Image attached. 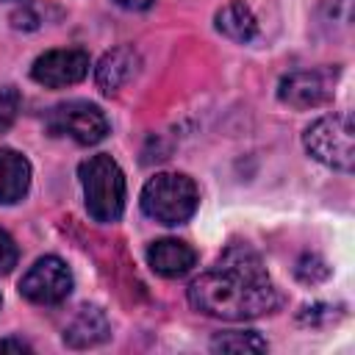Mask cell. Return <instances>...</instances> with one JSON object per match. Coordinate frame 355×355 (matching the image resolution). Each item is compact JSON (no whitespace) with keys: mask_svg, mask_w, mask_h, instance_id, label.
Masks as SVG:
<instances>
[{"mask_svg":"<svg viewBox=\"0 0 355 355\" xmlns=\"http://www.w3.org/2000/svg\"><path fill=\"white\" fill-rule=\"evenodd\" d=\"M189 302L205 316L244 322L277 308L280 297L263 261L250 247H230L189 283Z\"/></svg>","mask_w":355,"mask_h":355,"instance_id":"obj_1","label":"cell"},{"mask_svg":"<svg viewBox=\"0 0 355 355\" xmlns=\"http://www.w3.org/2000/svg\"><path fill=\"white\" fill-rule=\"evenodd\" d=\"M83 186V202L94 222H116L125 211V175L119 164L100 153L80 164L78 169Z\"/></svg>","mask_w":355,"mask_h":355,"instance_id":"obj_2","label":"cell"},{"mask_svg":"<svg viewBox=\"0 0 355 355\" xmlns=\"http://www.w3.org/2000/svg\"><path fill=\"white\" fill-rule=\"evenodd\" d=\"M200 191L183 172H158L141 189V211L158 225H183L194 216Z\"/></svg>","mask_w":355,"mask_h":355,"instance_id":"obj_3","label":"cell"},{"mask_svg":"<svg viewBox=\"0 0 355 355\" xmlns=\"http://www.w3.org/2000/svg\"><path fill=\"white\" fill-rule=\"evenodd\" d=\"M305 150L324 166L338 172H352L355 164V139L349 114H327L311 122L302 133Z\"/></svg>","mask_w":355,"mask_h":355,"instance_id":"obj_4","label":"cell"},{"mask_svg":"<svg viewBox=\"0 0 355 355\" xmlns=\"http://www.w3.org/2000/svg\"><path fill=\"white\" fill-rule=\"evenodd\" d=\"M47 128L55 136H69L78 144H97L108 136V119L100 105L86 100H69L47 114Z\"/></svg>","mask_w":355,"mask_h":355,"instance_id":"obj_5","label":"cell"},{"mask_svg":"<svg viewBox=\"0 0 355 355\" xmlns=\"http://www.w3.org/2000/svg\"><path fill=\"white\" fill-rule=\"evenodd\" d=\"M69 291H72V272L55 255L39 258L19 280V294L36 305H58L69 297Z\"/></svg>","mask_w":355,"mask_h":355,"instance_id":"obj_6","label":"cell"},{"mask_svg":"<svg viewBox=\"0 0 355 355\" xmlns=\"http://www.w3.org/2000/svg\"><path fill=\"white\" fill-rule=\"evenodd\" d=\"M86 75H89V53L78 47L47 50L31 67V78L47 89H64L80 83Z\"/></svg>","mask_w":355,"mask_h":355,"instance_id":"obj_7","label":"cell"},{"mask_svg":"<svg viewBox=\"0 0 355 355\" xmlns=\"http://www.w3.org/2000/svg\"><path fill=\"white\" fill-rule=\"evenodd\" d=\"M336 72L330 69H300L280 80L277 97L291 108H316L333 97Z\"/></svg>","mask_w":355,"mask_h":355,"instance_id":"obj_8","label":"cell"},{"mask_svg":"<svg viewBox=\"0 0 355 355\" xmlns=\"http://www.w3.org/2000/svg\"><path fill=\"white\" fill-rule=\"evenodd\" d=\"M147 263L161 277H180L197 263V252L180 239H161L147 247Z\"/></svg>","mask_w":355,"mask_h":355,"instance_id":"obj_9","label":"cell"},{"mask_svg":"<svg viewBox=\"0 0 355 355\" xmlns=\"http://www.w3.org/2000/svg\"><path fill=\"white\" fill-rule=\"evenodd\" d=\"M139 64H141V58H139V53H136L133 47H125V44H122V47H114V50H108V53L97 61L94 80H97V86H100L105 94H111V92L122 89V86L136 75Z\"/></svg>","mask_w":355,"mask_h":355,"instance_id":"obj_10","label":"cell"},{"mask_svg":"<svg viewBox=\"0 0 355 355\" xmlns=\"http://www.w3.org/2000/svg\"><path fill=\"white\" fill-rule=\"evenodd\" d=\"M108 333H111V324H108L105 313L100 308H94V305H86L67 324L64 344L72 347V349H86V347H94V344L105 341Z\"/></svg>","mask_w":355,"mask_h":355,"instance_id":"obj_11","label":"cell"},{"mask_svg":"<svg viewBox=\"0 0 355 355\" xmlns=\"http://www.w3.org/2000/svg\"><path fill=\"white\" fill-rule=\"evenodd\" d=\"M31 186V164L22 153L11 147H0V202L14 205L28 194Z\"/></svg>","mask_w":355,"mask_h":355,"instance_id":"obj_12","label":"cell"},{"mask_svg":"<svg viewBox=\"0 0 355 355\" xmlns=\"http://www.w3.org/2000/svg\"><path fill=\"white\" fill-rule=\"evenodd\" d=\"M216 31L233 42H250L255 39L258 33V22H255V14L250 11V6L244 0H230L225 3L219 11H216Z\"/></svg>","mask_w":355,"mask_h":355,"instance_id":"obj_13","label":"cell"},{"mask_svg":"<svg viewBox=\"0 0 355 355\" xmlns=\"http://www.w3.org/2000/svg\"><path fill=\"white\" fill-rule=\"evenodd\" d=\"M214 352H266V341L255 330H230L219 333L211 341Z\"/></svg>","mask_w":355,"mask_h":355,"instance_id":"obj_14","label":"cell"},{"mask_svg":"<svg viewBox=\"0 0 355 355\" xmlns=\"http://www.w3.org/2000/svg\"><path fill=\"white\" fill-rule=\"evenodd\" d=\"M19 105H22L19 92L14 86H3L0 89V133H6L14 125V119L19 114Z\"/></svg>","mask_w":355,"mask_h":355,"instance_id":"obj_15","label":"cell"},{"mask_svg":"<svg viewBox=\"0 0 355 355\" xmlns=\"http://www.w3.org/2000/svg\"><path fill=\"white\" fill-rule=\"evenodd\" d=\"M327 275H330V269L319 255H302L300 263H297V277L305 280V283H319Z\"/></svg>","mask_w":355,"mask_h":355,"instance_id":"obj_16","label":"cell"},{"mask_svg":"<svg viewBox=\"0 0 355 355\" xmlns=\"http://www.w3.org/2000/svg\"><path fill=\"white\" fill-rule=\"evenodd\" d=\"M19 261V250H17V241L11 239L8 230L0 227V275H8Z\"/></svg>","mask_w":355,"mask_h":355,"instance_id":"obj_17","label":"cell"},{"mask_svg":"<svg viewBox=\"0 0 355 355\" xmlns=\"http://www.w3.org/2000/svg\"><path fill=\"white\" fill-rule=\"evenodd\" d=\"M0 352H31L22 338H0Z\"/></svg>","mask_w":355,"mask_h":355,"instance_id":"obj_18","label":"cell"},{"mask_svg":"<svg viewBox=\"0 0 355 355\" xmlns=\"http://www.w3.org/2000/svg\"><path fill=\"white\" fill-rule=\"evenodd\" d=\"M114 3H119L122 8H130V11H141V8L153 6V0H114Z\"/></svg>","mask_w":355,"mask_h":355,"instance_id":"obj_19","label":"cell"}]
</instances>
